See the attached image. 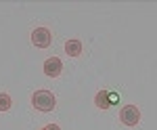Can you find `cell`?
Here are the masks:
<instances>
[{"label": "cell", "instance_id": "3957f363", "mask_svg": "<svg viewBox=\"0 0 157 130\" xmlns=\"http://www.w3.org/2000/svg\"><path fill=\"white\" fill-rule=\"evenodd\" d=\"M120 120H121V124H124V126H130V128H134V126L140 122V111H138V107H136V105H126V107H121Z\"/></svg>", "mask_w": 157, "mask_h": 130}, {"label": "cell", "instance_id": "ba28073f", "mask_svg": "<svg viewBox=\"0 0 157 130\" xmlns=\"http://www.w3.org/2000/svg\"><path fill=\"white\" fill-rule=\"evenodd\" d=\"M40 130H61V128L57 126V124H46V126H42Z\"/></svg>", "mask_w": 157, "mask_h": 130}, {"label": "cell", "instance_id": "7a4b0ae2", "mask_svg": "<svg viewBox=\"0 0 157 130\" xmlns=\"http://www.w3.org/2000/svg\"><path fill=\"white\" fill-rule=\"evenodd\" d=\"M32 44L36 48H48L52 44V34L48 27H36L32 32Z\"/></svg>", "mask_w": 157, "mask_h": 130}, {"label": "cell", "instance_id": "6da1fadb", "mask_svg": "<svg viewBox=\"0 0 157 130\" xmlns=\"http://www.w3.org/2000/svg\"><path fill=\"white\" fill-rule=\"evenodd\" d=\"M32 105L36 107L38 111H52L57 105V99L50 90H36L32 95Z\"/></svg>", "mask_w": 157, "mask_h": 130}, {"label": "cell", "instance_id": "52a82bcc", "mask_svg": "<svg viewBox=\"0 0 157 130\" xmlns=\"http://www.w3.org/2000/svg\"><path fill=\"white\" fill-rule=\"evenodd\" d=\"M13 107V99L6 93H0V111H9Z\"/></svg>", "mask_w": 157, "mask_h": 130}, {"label": "cell", "instance_id": "277c9868", "mask_svg": "<svg viewBox=\"0 0 157 130\" xmlns=\"http://www.w3.org/2000/svg\"><path fill=\"white\" fill-rule=\"evenodd\" d=\"M120 99H117V95H113V93H109V90H98L97 97H94V105L98 107V109H109L111 105H115Z\"/></svg>", "mask_w": 157, "mask_h": 130}, {"label": "cell", "instance_id": "5b68a950", "mask_svg": "<svg viewBox=\"0 0 157 130\" xmlns=\"http://www.w3.org/2000/svg\"><path fill=\"white\" fill-rule=\"evenodd\" d=\"M61 71H63V61L59 57H50L44 61V73L48 78H57V76H61Z\"/></svg>", "mask_w": 157, "mask_h": 130}, {"label": "cell", "instance_id": "8992f818", "mask_svg": "<svg viewBox=\"0 0 157 130\" xmlns=\"http://www.w3.org/2000/svg\"><path fill=\"white\" fill-rule=\"evenodd\" d=\"M82 50H84V46H82L80 40H67V42H65V53H67L69 57H80Z\"/></svg>", "mask_w": 157, "mask_h": 130}]
</instances>
